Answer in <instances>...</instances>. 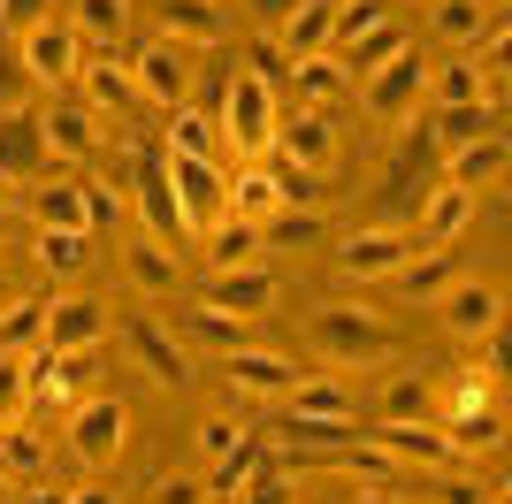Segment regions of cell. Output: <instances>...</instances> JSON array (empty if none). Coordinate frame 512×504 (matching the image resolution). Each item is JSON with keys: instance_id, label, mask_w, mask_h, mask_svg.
Here are the masks:
<instances>
[{"instance_id": "obj_10", "label": "cell", "mask_w": 512, "mask_h": 504, "mask_svg": "<svg viewBox=\"0 0 512 504\" xmlns=\"http://www.w3.org/2000/svg\"><path fill=\"white\" fill-rule=\"evenodd\" d=\"M413 260V237L398 222H375V230H352L337 245V275L344 283H390V275Z\"/></svg>"}, {"instance_id": "obj_19", "label": "cell", "mask_w": 512, "mask_h": 504, "mask_svg": "<svg viewBox=\"0 0 512 504\" xmlns=\"http://www.w3.org/2000/svg\"><path fill=\"white\" fill-rule=\"evenodd\" d=\"M130 16H138V0H69L62 23L85 39V54H115L130 39Z\"/></svg>"}, {"instance_id": "obj_33", "label": "cell", "mask_w": 512, "mask_h": 504, "mask_svg": "<svg viewBox=\"0 0 512 504\" xmlns=\"http://www.w3.org/2000/svg\"><path fill=\"white\" fill-rule=\"evenodd\" d=\"M268 466H276V451L260 443V428H245V443H237L230 459L207 466V497H237V489L253 482V474H268Z\"/></svg>"}, {"instance_id": "obj_22", "label": "cell", "mask_w": 512, "mask_h": 504, "mask_svg": "<svg viewBox=\"0 0 512 504\" xmlns=\"http://www.w3.org/2000/svg\"><path fill=\"white\" fill-rule=\"evenodd\" d=\"M467 222H474V191L436 184V191L421 199V252H451L459 237H467Z\"/></svg>"}, {"instance_id": "obj_26", "label": "cell", "mask_w": 512, "mask_h": 504, "mask_svg": "<svg viewBox=\"0 0 512 504\" xmlns=\"http://www.w3.org/2000/svg\"><path fill=\"white\" fill-rule=\"evenodd\" d=\"M230 16H222V0H161V39L176 46H222Z\"/></svg>"}, {"instance_id": "obj_31", "label": "cell", "mask_w": 512, "mask_h": 504, "mask_svg": "<svg viewBox=\"0 0 512 504\" xmlns=\"http://www.w3.org/2000/svg\"><path fill=\"white\" fill-rule=\"evenodd\" d=\"M490 130H497V100L436 107V115H428V146H436V153H459V146H474V138H490Z\"/></svg>"}, {"instance_id": "obj_32", "label": "cell", "mask_w": 512, "mask_h": 504, "mask_svg": "<svg viewBox=\"0 0 512 504\" xmlns=\"http://www.w3.org/2000/svg\"><path fill=\"white\" fill-rule=\"evenodd\" d=\"M390 283H398V298H413V306H436V298L459 283V260H451V252H413Z\"/></svg>"}, {"instance_id": "obj_45", "label": "cell", "mask_w": 512, "mask_h": 504, "mask_svg": "<svg viewBox=\"0 0 512 504\" xmlns=\"http://www.w3.org/2000/svg\"><path fill=\"white\" fill-rule=\"evenodd\" d=\"M237 504H299V482L283 474V459L268 466V474H253V482L237 489Z\"/></svg>"}, {"instance_id": "obj_49", "label": "cell", "mask_w": 512, "mask_h": 504, "mask_svg": "<svg viewBox=\"0 0 512 504\" xmlns=\"http://www.w3.org/2000/svg\"><path fill=\"white\" fill-rule=\"evenodd\" d=\"M237 8H245V23H253L260 39H276L283 23H291V8H299V0H237Z\"/></svg>"}, {"instance_id": "obj_23", "label": "cell", "mask_w": 512, "mask_h": 504, "mask_svg": "<svg viewBox=\"0 0 512 504\" xmlns=\"http://www.w3.org/2000/svg\"><path fill=\"white\" fill-rule=\"evenodd\" d=\"M283 62H306V54H329L337 46V0H299L291 8V23L276 31Z\"/></svg>"}, {"instance_id": "obj_7", "label": "cell", "mask_w": 512, "mask_h": 504, "mask_svg": "<svg viewBox=\"0 0 512 504\" xmlns=\"http://www.w3.org/2000/svg\"><path fill=\"white\" fill-rule=\"evenodd\" d=\"M161 168H169V191H176V207H184V222H192V237L207 230V222H222V207H230V168L199 161V153H161Z\"/></svg>"}, {"instance_id": "obj_14", "label": "cell", "mask_w": 512, "mask_h": 504, "mask_svg": "<svg viewBox=\"0 0 512 504\" xmlns=\"http://www.w3.org/2000/svg\"><path fill=\"white\" fill-rule=\"evenodd\" d=\"M46 138H39V107H0V184L23 199V184L46 176Z\"/></svg>"}, {"instance_id": "obj_38", "label": "cell", "mask_w": 512, "mask_h": 504, "mask_svg": "<svg viewBox=\"0 0 512 504\" xmlns=\"http://www.w3.org/2000/svg\"><path fill=\"white\" fill-rule=\"evenodd\" d=\"M375 420H436V382L428 375H398L375 405Z\"/></svg>"}, {"instance_id": "obj_37", "label": "cell", "mask_w": 512, "mask_h": 504, "mask_svg": "<svg viewBox=\"0 0 512 504\" xmlns=\"http://www.w3.org/2000/svg\"><path fill=\"white\" fill-rule=\"evenodd\" d=\"M85 260H92V230H39V268L54 283H77Z\"/></svg>"}, {"instance_id": "obj_6", "label": "cell", "mask_w": 512, "mask_h": 504, "mask_svg": "<svg viewBox=\"0 0 512 504\" xmlns=\"http://www.w3.org/2000/svg\"><path fill=\"white\" fill-rule=\"evenodd\" d=\"M268 153H276L283 168H306V176H337L344 138H337V123H329V107H299V115L276 123V146Z\"/></svg>"}, {"instance_id": "obj_43", "label": "cell", "mask_w": 512, "mask_h": 504, "mask_svg": "<svg viewBox=\"0 0 512 504\" xmlns=\"http://www.w3.org/2000/svg\"><path fill=\"white\" fill-rule=\"evenodd\" d=\"M184 329H192L199 344H214V352H237V344H253V321H237V314H214V306L184 314Z\"/></svg>"}, {"instance_id": "obj_2", "label": "cell", "mask_w": 512, "mask_h": 504, "mask_svg": "<svg viewBox=\"0 0 512 504\" xmlns=\"http://www.w3.org/2000/svg\"><path fill=\"white\" fill-rule=\"evenodd\" d=\"M306 336H314V352L329 359V367H383L390 359V329H383V314H367V306H314Z\"/></svg>"}, {"instance_id": "obj_30", "label": "cell", "mask_w": 512, "mask_h": 504, "mask_svg": "<svg viewBox=\"0 0 512 504\" xmlns=\"http://www.w3.org/2000/svg\"><path fill=\"white\" fill-rule=\"evenodd\" d=\"M199 245H207L214 268H260V260H268V245H260V222H237V214L207 222V230H199Z\"/></svg>"}, {"instance_id": "obj_27", "label": "cell", "mask_w": 512, "mask_h": 504, "mask_svg": "<svg viewBox=\"0 0 512 504\" xmlns=\"http://www.w3.org/2000/svg\"><path fill=\"white\" fill-rule=\"evenodd\" d=\"M123 275H130L146 298H169V291H184V252L138 237V245H123Z\"/></svg>"}, {"instance_id": "obj_3", "label": "cell", "mask_w": 512, "mask_h": 504, "mask_svg": "<svg viewBox=\"0 0 512 504\" xmlns=\"http://www.w3.org/2000/svg\"><path fill=\"white\" fill-rule=\"evenodd\" d=\"M130 451V405L123 398H77L69 405V459L107 474Z\"/></svg>"}, {"instance_id": "obj_12", "label": "cell", "mask_w": 512, "mask_h": 504, "mask_svg": "<svg viewBox=\"0 0 512 504\" xmlns=\"http://www.w3.org/2000/svg\"><path fill=\"white\" fill-rule=\"evenodd\" d=\"M39 138H46V161H92V153H100V115H92L77 92H46L39 100Z\"/></svg>"}, {"instance_id": "obj_44", "label": "cell", "mask_w": 512, "mask_h": 504, "mask_svg": "<svg viewBox=\"0 0 512 504\" xmlns=\"http://www.w3.org/2000/svg\"><path fill=\"white\" fill-rule=\"evenodd\" d=\"M237 443H245V428H237V420H222V413H214V420H199V428H192V451H199V466L230 459Z\"/></svg>"}, {"instance_id": "obj_11", "label": "cell", "mask_w": 512, "mask_h": 504, "mask_svg": "<svg viewBox=\"0 0 512 504\" xmlns=\"http://www.w3.org/2000/svg\"><path fill=\"white\" fill-rule=\"evenodd\" d=\"M360 100H367V115H375V123L406 130L413 115H421V100H428V69L413 62V54H398V62H383L375 77H360Z\"/></svg>"}, {"instance_id": "obj_21", "label": "cell", "mask_w": 512, "mask_h": 504, "mask_svg": "<svg viewBox=\"0 0 512 504\" xmlns=\"http://www.w3.org/2000/svg\"><path fill=\"white\" fill-rule=\"evenodd\" d=\"M329 54H337V62H344V77H352V84H360V77H375V69H383V62H398V54H413V39H406V23H367V31H360V39H344V46H329Z\"/></svg>"}, {"instance_id": "obj_15", "label": "cell", "mask_w": 512, "mask_h": 504, "mask_svg": "<svg viewBox=\"0 0 512 504\" xmlns=\"http://www.w3.org/2000/svg\"><path fill=\"white\" fill-rule=\"evenodd\" d=\"M123 336H130L138 367H146L161 390H184V382H192V352H184V336H176L161 314H130V321H123Z\"/></svg>"}, {"instance_id": "obj_16", "label": "cell", "mask_w": 512, "mask_h": 504, "mask_svg": "<svg viewBox=\"0 0 512 504\" xmlns=\"http://www.w3.org/2000/svg\"><path fill=\"white\" fill-rule=\"evenodd\" d=\"M222 382H230V398H283L299 382V367L268 344H237V352H222Z\"/></svg>"}, {"instance_id": "obj_24", "label": "cell", "mask_w": 512, "mask_h": 504, "mask_svg": "<svg viewBox=\"0 0 512 504\" xmlns=\"http://www.w3.org/2000/svg\"><path fill=\"white\" fill-rule=\"evenodd\" d=\"M474 100H497V77L474 54H451L444 69H428V107H474Z\"/></svg>"}, {"instance_id": "obj_40", "label": "cell", "mask_w": 512, "mask_h": 504, "mask_svg": "<svg viewBox=\"0 0 512 504\" xmlns=\"http://www.w3.org/2000/svg\"><path fill=\"white\" fill-rule=\"evenodd\" d=\"M260 245L268 252H291V245H321V214L314 207H283L260 222Z\"/></svg>"}, {"instance_id": "obj_20", "label": "cell", "mask_w": 512, "mask_h": 504, "mask_svg": "<svg viewBox=\"0 0 512 504\" xmlns=\"http://www.w3.org/2000/svg\"><path fill=\"white\" fill-rule=\"evenodd\" d=\"M107 314L92 298H46V352H100Z\"/></svg>"}, {"instance_id": "obj_47", "label": "cell", "mask_w": 512, "mask_h": 504, "mask_svg": "<svg viewBox=\"0 0 512 504\" xmlns=\"http://www.w3.org/2000/svg\"><path fill=\"white\" fill-rule=\"evenodd\" d=\"M39 23H54V0H0V31H8V39L39 31Z\"/></svg>"}, {"instance_id": "obj_50", "label": "cell", "mask_w": 512, "mask_h": 504, "mask_svg": "<svg viewBox=\"0 0 512 504\" xmlns=\"http://www.w3.org/2000/svg\"><path fill=\"white\" fill-rule=\"evenodd\" d=\"M153 504H214L207 497V474H169V482L153 489Z\"/></svg>"}, {"instance_id": "obj_4", "label": "cell", "mask_w": 512, "mask_h": 504, "mask_svg": "<svg viewBox=\"0 0 512 504\" xmlns=\"http://www.w3.org/2000/svg\"><path fill=\"white\" fill-rule=\"evenodd\" d=\"M130 84H138V100H153L161 115L192 107V92H199L192 46H176V39H146L138 54H130Z\"/></svg>"}, {"instance_id": "obj_54", "label": "cell", "mask_w": 512, "mask_h": 504, "mask_svg": "<svg viewBox=\"0 0 512 504\" xmlns=\"http://www.w3.org/2000/svg\"><path fill=\"white\" fill-rule=\"evenodd\" d=\"M8 199H16V191H8V184H0V207H8Z\"/></svg>"}, {"instance_id": "obj_8", "label": "cell", "mask_w": 512, "mask_h": 504, "mask_svg": "<svg viewBox=\"0 0 512 504\" xmlns=\"http://www.w3.org/2000/svg\"><path fill=\"white\" fill-rule=\"evenodd\" d=\"M130 207H138V222H146V237H153V245H169V252L199 245V237H192V222H184V207H176L169 168H161V161H130Z\"/></svg>"}, {"instance_id": "obj_35", "label": "cell", "mask_w": 512, "mask_h": 504, "mask_svg": "<svg viewBox=\"0 0 512 504\" xmlns=\"http://www.w3.org/2000/svg\"><path fill=\"white\" fill-rule=\"evenodd\" d=\"M46 344V298H8L0 306V352L23 359V352H39Z\"/></svg>"}, {"instance_id": "obj_34", "label": "cell", "mask_w": 512, "mask_h": 504, "mask_svg": "<svg viewBox=\"0 0 512 504\" xmlns=\"http://www.w3.org/2000/svg\"><path fill=\"white\" fill-rule=\"evenodd\" d=\"M291 92H299V107H329L352 92V77H344L337 54H306V62H291Z\"/></svg>"}, {"instance_id": "obj_1", "label": "cell", "mask_w": 512, "mask_h": 504, "mask_svg": "<svg viewBox=\"0 0 512 504\" xmlns=\"http://www.w3.org/2000/svg\"><path fill=\"white\" fill-rule=\"evenodd\" d=\"M276 84H260L253 69H230V92H222V146H237V161H268V146H276Z\"/></svg>"}, {"instance_id": "obj_41", "label": "cell", "mask_w": 512, "mask_h": 504, "mask_svg": "<svg viewBox=\"0 0 512 504\" xmlns=\"http://www.w3.org/2000/svg\"><path fill=\"white\" fill-rule=\"evenodd\" d=\"M428 504H505L474 466H444V474H428Z\"/></svg>"}, {"instance_id": "obj_46", "label": "cell", "mask_w": 512, "mask_h": 504, "mask_svg": "<svg viewBox=\"0 0 512 504\" xmlns=\"http://www.w3.org/2000/svg\"><path fill=\"white\" fill-rule=\"evenodd\" d=\"M23 405H31V390H23V359L0 352V428H16Z\"/></svg>"}, {"instance_id": "obj_36", "label": "cell", "mask_w": 512, "mask_h": 504, "mask_svg": "<svg viewBox=\"0 0 512 504\" xmlns=\"http://www.w3.org/2000/svg\"><path fill=\"white\" fill-rule=\"evenodd\" d=\"M283 405L299 420H352V390H337V382H321V375H299L283 390Z\"/></svg>"}, {"instance_id": "obj_42", "label": "cell", "mask_w": 512, "mask_h": 504, "mask_svg": "<svg viewBox=\"0 0 512 504\" xmlns=\"http://www.w3.org/2000/svg\"><path fill=\"white\" fill-rule=\"evenodd\" d=\"M490 16H497V8H482V0H436V16H428V23H436V39H451V46H474Z\"/></svg>"}, {"instance_id": "obj_28", "label": "cell", "mask_w": 512, "mask_h": 504, "mask_svg": "<svg viewBox=\"0 0 512 504\" xmlns=\"http://www.w3.org/2000/svg\"><path fill=\"white\" fill-rule=\"evenodd\" d=\"M444 184L451 191H490L497 184V176H505V161H512V153H505V130H490V138H474V146H459V153H444Z\"/></svg>"}, {"instance_id": "obj_29", "label": "cell", "mask_w": 512, "mask_h": 504, "mask_svg": "<svg viewBox=\"0 0 512 504\" xmlns=\"http://www.w3.org/2000/svg\"><path fill=\"white\" fill-rule=\"evenodd\" d=\"M222 214H237V222H268V214H283L276 168H268V161H237V176H230V207H222Z\"/></svg>"}, {"instance_id": "obj_25", "label": "cell", "mask_w": 512, "mask_h": 504, "mask_svg": "<svg viewBox=\"0 0 512 504\" xmlns=\"http://www.w3.org/2000/svg\"><path fill=\"white\" fill-rule=\"evenodd\" d=\"M23 207L39 214V230H92L85 222V184H77V176H39V184L23 191Z\"/></svg>"}, {"instance_id": "obj_53", "label": "cell", "mask_w": 512, "mask_h": 504, "mask_svg": "<svg viewBox=\"0 0 512 504\" xmlns=\"http://www.w3.org/2000/svg\"><path fill=\"white\" fill-rule=\"evenodd\" d=\"M8 298H16V283H8V268H0V306H8Z\"/></svg>"}, {"instance_id": "obj_13", "label": "cell", "mask_w": 512, "mask_h": 504, "mask_svg": "<svg viewBox=\"0 0 512 504\" xmlns=\"http://www.w3.org/2000/svg\"><path fill=\"white\" fill-rule=\"evenodd\" d=\"M276 268L260 260V268H214L207 275V291H199V306H214V314H237V321H260V314H276Z\"/></svg>"}, {"instance_id": "obj_48", "label": "cell", "mask_w": 512, "mask_h": 504, "mask_svg": "<svg viewBox=\"0 0 512 504\" xmlns=\"http://www.w3.org/2000/svg\"><path fill=\"white\" fill-rule=\"evenodd\" d=\"M321 184H329V176H306V168H283V161H276V191H283V207H321Z\"/></svg>"}, {"instance_id": "obj_39", "label": "cell", "mask_w": 512, "mask_h": 504, "mask_svg": "<svg viewBox=\"0 0 512 504\" xmlns=\"http://www.w3.org/2000/svg\"><path fill=\"white\" fill-rule=\"evenodd\" d=\"M169 123H176L169 130V153H199V161H222V153H230V146H222V130H214L199 107H176Z\"/></svg>"}, {"instance_id": "obj_51", "label": "cell", "mask_w": 512, "mask_h": 504, "mask_svg": "<svg viewBox=\"0 0 512 504\" xmlns=\"http://www.w3.org/2000/svg\"><path fill=\"white\" fill-rule=\"evenodd\" d=\"M62 504H123L115 482H85V489H62Z\"/></svg>"}, {"instance_id": "obj_9", "label": "cell", "mask_w": 512, "mask_h": 504, "mask_svg": "<svg viewBox=\"0 0 512 504\" xmlns=\"http://www.w3.org/2000/svg\"><path fill=\"white\" fill-rule=\"evenodd\" d=\"M16 54H23V77L46 84V92H69V84H77V69H85V39H77L62 16L39 23V31H23Z\"/></svg>"}, {"instance_id": "obj_52", "label": "cell", "mask_w": 512, "mask_h": 504, "mask_svg": "<svg viewBox=\"0 0 512 504\" xmlns=\"http://www.w3.org/2000/svg\"><path fill=\"white\" fill-rule=\"evenodd\" d=\"M360 504H398V497H390V489H360Z\"/></svg>"}, {"instance_id": "obj_18", "label": "cell", "mask_w": 512, "mask_h": 504, "mask_svg": "<svg viewBox=\"0 0 512 504\" xmlns=\"http://www.w3.org/2000/svg\"><path fill=\"white\" fill-rule=\"evenodd\" d=\"M69 92H77L92 115H123V107H138V84H130V62H123V54H85V69H77V84H69Z\"/></svg>"}, {"instance_id": "obj_17", "label": "cell", "mask_w": 512, "mask_h": 504, "mask_svg": "<svg viewBox=\"0 0 512 504\" xmlns=\"http://www.w3.org/2000/svg\"><path fill=\"white\" fill-rule=\"evenodd\" d=\"M436 314H444V329L459 336V344H474V336L505 329V298H497V283H474V275H459V283L436 298Z\"/></svg>"}, {"instance_id": "obj_5", "label": "cell", "mask_w": 512, "mask_h": 504, "mask_svg": "<svg viewBox=\"0 0 512 504\" xmlns=\"http://www.w3.org/2000/svg\"><path fill=\"white\" fill-rule=\"evenodd\" d=\"M367 443H375L398 474H444V466H459V443H451L436 420H375Z\"/></svg>"}]
</instances>
